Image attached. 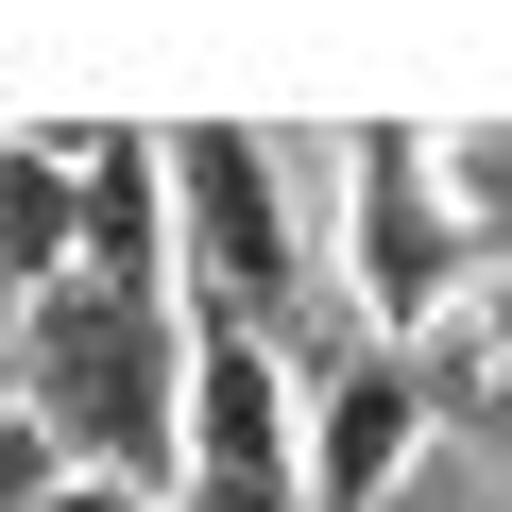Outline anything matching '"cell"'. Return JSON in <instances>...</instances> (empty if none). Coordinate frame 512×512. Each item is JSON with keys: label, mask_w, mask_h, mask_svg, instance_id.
<instances>
[{"label": "cell", "mask_w": 512, "mask_h": 512, "mask_svg": "<svg viewBox=\"0 0 512 512\" xmlns=\"http://www.w3.org/2000/svg\"><path fill=\"white\" fill-rule=\"evenodd\" d=\"M18 410H35L69 461L171 495V461H188V308H120V291H86V274L35 291V308H18Z\"/></svg>", "instance_id": "6da1fadb"}, {"label": "cell", "mask_w": 512, "mask_h": 512, "mask_svg": "<svg viewBox=\"0 0 512 512\" xmlns=\"http://www.w3.org/2000/svg\"><path fill=\"white\" fill-rule=\"evenodd\" d=\"M478 274H495L478 171L427 120H359L342 137V291H359V342H427L444 308H478Z\"/></svg>", "instance_id": "7a4b0ae2"}, {"label": "cell", "mask_w": 512, "mask_h": 512, "mask_svg": "<svg viewBox=\"0 0 512 512\" xmlns=\"http://www.w3.org/2000/svg\"><path fill=\"white\" fill-rule=\"evenodd\" d=\"M171 256H188V308L205 325H256V342H274V308L325 274L274 137H239V120H188L171 137Z\"/></svg>", "instance_id": "3957f363"}, {"label": "cell", "mask_w": 512, "mask_h": 512, "mask_svg": "<svg viewBox=\"0 0 512 512\" xmlns=\"http://www.w3.org/2000/svg\"><path fill=\"white\" fill-rule=\"evenodd\" d=\"M171 512H308V376H291V342L188 308V461H171Z\"/></svg>", "instance_id": "277c9868"}, {"label": "cell", "mask_w": 512, "mask_h": 512, "mask_svg": "<svg viewBox=\"0 0 512 512\" xmlns=\"http://www.w3.org/2000/svg\"><path fill=\"white\" fill-rule=\"evenodd\" d=\"M427 427H444L427 342H342V359L308 376V512H376V495H410Z\"/></svg>", "instance_id": "5b68a950"}, {"label": "cell", "mask_w": 512, "mask_h": 512, "mask_svg": "<svg viewBox=\"0 0 512 512\" xmlns=\"http://www.w3.org/2000/svg\"><path fill=\"white\" fill-rule=\"evenodd\" d=\"M69 274L120 308H188V256H171V137H86L69 171Z\"/></svg>", "instance_id": "8992f818"}, {"label": "cell", "mask_w": 512, "mask_h": 512, "mask_svg": "<svg viewBox=\"0 0 512 512\" xmlns=\"http://www.w3.org/2000/svg\"><path fill=\"white\" fill-rule=\"evenodd\" d=\"M69 171L86 154H0V308H35V291H69Z\"/></svg>", "instance_id": "52a82bcc"}, {"label": "cell", "mask_w": 512, "mask_h": 512, "mask_svg": "<svg viewBox=\"0 0 512 512\" xmlns=\"http://www.w3.org/2000/svg\"><path fill=\"white\" fill-rule=\"evenodd\" d=\"M52 478H69V444H52V427H35V410H18V393H0V512H35V495H52Z\"/></svg>", "instance_id": "ba28073f"}, {"label": "cell", "mask_w": 512, "mask_h": 512, "mask_svg": "<svg viewBox=\"0 0 512 512\" xmlns=\"http://www.w3.org/2000/svg\"><path fill=\"white\" fill-rule=\"evenodd\" d=\"M35 512H171V495H137V478H103V461H69V478H52Z\"/></svg>", "instance_id": "9c48e42d"}, {"label": "cell", "mask_w": 512, "mask_h": 512, "mask_svg": "<svg viewBox=\"0 0 512 512\" xmlns=\"http://www.w3.org/2000/svg\"><path fill=\"white\" fill-rule=\"evenodd\" d=\"M478 376H512V274H478Z\"/></svg>", "instance_id": "30bf717a"}, {"label": "cell", "mask_w": 512, "mask_h": 512, "mask_svg": "<svg viewBox=\"0 0 512 512\" xmlns=\"http://www.w3.org/2000/svg\"><path fill=\"white\" fill-rule=\"evenodd\" d=\"M478 444H495V512H512V376H478Z\"/></svg>", "instance_id": "8fae6325"}, {"label": "cell", "mask_w": 512, "mask_h": 512, "mask_svg": "<svg viewBox=\"0 0 512 512\" xmlns=\"http://www.w3.org/2000/svg\"><path fill=\"white\" fill-rule=\"evenodd\" d=\"M0 393H18V308H0Z\"/></svg>", "instance_id": "7c38bea8"}]
</instances>
